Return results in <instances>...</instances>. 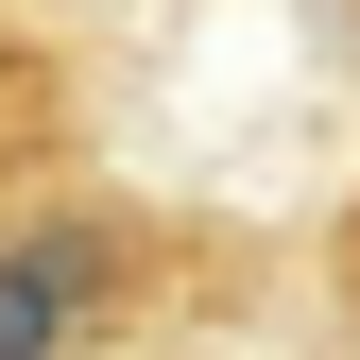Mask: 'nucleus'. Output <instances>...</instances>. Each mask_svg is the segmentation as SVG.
Here are the masks:
<instances>
[{
	"mask_svg": "<svg viewBox=\"0 0 360 360\" xmlns=\"http://www.w3.org/2000/svg\"><path fill=\"white\" fill-rule=\"evenodd\" d=\"M103 309V240L86 223H34L0 240V360H69V326Z\"/></svg>",
	"mask_w": 360,
	"mask_h": 360,
	"instance_id": "f257e3e1",
	"label": "nucleus"
}]
</instances>
